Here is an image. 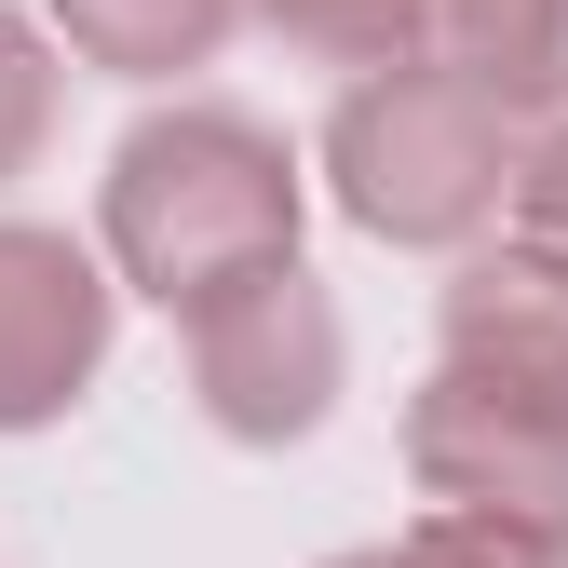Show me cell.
<instances>
[{"mask_svg":"<svg viewBox=\"0 0 568 568\" xmlns=\"http://www.w3.org/2000/svg\"><path fill=\"white\" fill-rule=\"evenodd\" d=\"M406 474L447 515H501L528 541H568V406H541V393L434 366V393L406 406Z\"/></svg>","mask_w":568,"mask_h":568,"instance_id":"4","label":"cell"},{"mask_svg":"<svg viewBox=\"0 0 568 568\" xmlns=\"http://www.w3.org/2000/svg\"><path fill=\"white\" fill-rule=\"evenodd\" d=\"M325 568H434V541L406 528V541H366V555H325Z\"/></svg>","mask_w":568,"mask_h":568,"instance_id":"12","label":"cell"},{"mask_svg":"<svg viewBox=\"0 0 568 568\" xmlns=\"http://www.w3.org/2000/svg\"><path fill=\"white\" fill-rule=\"evenodd\" d=\"M447 54L501 109H568V0H447Z\"/></svg>","mask_w":568,"mask_h":568,"instance_id":"8","label":"cell"},{"mask_svg":"<svg viewBox=\"0 0 568 568\" xmlns=\"http://www.w3.org/2000/svg\"><path fill=\"white\" fill-rule=\"evenodd\" d=\"M190 393L231 447H298L338 406V312L298 257H271L190 312Z\"/></svg>","mask_w":568,"mask_h":568,"instance_id":"3","label":"cell"},{"mask_svg":"<svg viewBox=\"0 0 568 568\" xmlns=\"http://www.w3.org/2000/svg\"><path fill=\"white\" fill-rule=\"evenodd\" d=\"M325 190L352 231L379 244H474L515 203V109L474 82V68H366L325 122Z\"/></svg>","mask_w":568,"mask_h":568,"instance_id":"2","label":"cell"},{"mask_svg":"<svg viewBox=\"0 0 568 568\" xmlns=\"http://www.w3.org/2000/svg\"><path fill=\"white\" fill-rule=\"evenodd\" d=\"M515 231L568 244V122H541L528 150H515Z\"/></svg>","mask_w":568,"mask_h":568,"instance_id":"11","label":"cell"},{"mask_svg":"<svg viewBox=\"0 0 568 568\" xmlns=\"http://www.w3.org/2000/svg\"><path fill=\"white\" fill-rule=\"evenodd\" d=\"M244 14L284 41V54H312V68H406L419 41H447V0H244Z\"/></svg>","mask_w":568,"mask_h":568,"instance_id":"9","label":"cell"},{"mask_svg":"<svg viewBox=\"0 0 568 568\" xmlns=\"http://www.w3.org/2000/svg\"><path fill=\"white\" fill-rule=\"evenodd\" d=\"M95 366H109V271L41 217H0V434L68 419Z\"/></svg>","mask_w":568,"mask_h":568,"instance_id":"5","label":"cell"},{"mask_svg":"<svg viewBox=\"0 0 568 568\" xmlns=\"http://www.w3.org/2000/svg\"><path fill=\"white\" fill-rule=\"evenodd\" d=\"M447 366L568 406V244L515 231V244H487V257L447 284Z\"/></svg>","mask_w":568,"mask_h":568,"instance_id":"6","label":"cell"},{"mask_svg":"<svg viewBox=\"0 0 568 568\" xmlns=\"http://www.w3.org/2000/svg\"><path fill=\"white\" fill-rule=\"evenodd\" d=\"M41 135H54V54L28 14H0V176H28Z\"/></svg>","mask_w":568,"mask_h":568,"instance_id":"10","label":"cell"},{"mask_svg":"<svg viewBox=\"0 0 568 568\" xmlns=\"http://www.w3.org/2000/svg\"><path fill=\"white\" fill-rule=\"evenodd\" d=\"M95 231H109V271L135 298L203 312L217 284L298 257V163H284V135L244 122V109H150L109 150Z\"/></svg>","mask_w":568,"mask_h":568,"instance_id":"1","label":"cell"},{"mask_svg":"<svg viewBox=\"0 0 568 568\" xmlns=\"http://www.w3.org/2000/svg\"><path fill=\"white\" fill-rule=\"evenodd\" d=\"M244 0H54V41L109 68V82H176V68H203L231 41Z\"/></svg>","mask_w":568,"mask_h":568,"instance_id":"7","label":"cell"}]
</instances>
